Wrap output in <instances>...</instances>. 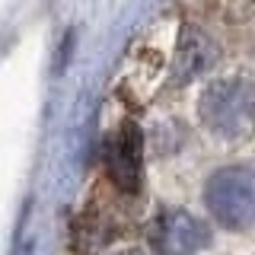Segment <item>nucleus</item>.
I'll list each match as a JSON object with an SVG mask.
<instances>
[{"label":"nucleus","mask_w":255,"mask_h":255,"mask_svg":"<svg viewBox=\"0 0 255 255\" xmlns=\"http://www.w3.org/2000/svg\"><path fill=\"white\" fill-rule=\"evenodd\" d=\"M201 118L220 137H243L255 125V86L249 80H217L201 96Z\"/></svg>","instance_id":"nucleus-1"},{"label":"nucleus","mask_w":255,"mask_h":255,"mask_svg":"<svg viewBox=\"0 0 255 255\" xmlns=\"http://www.w3.org/2000/svg\"><path fill=\"white\" fill-rule=\"evenodd\" d=\"M204 204L230 230H246L255 223V169L227 166L207 179Z\"/></svg>","instance_id":"nucleus-2"},{"label":"nucleus","mask_w":255,"mask_h":255,"mask_svg":"<svg viewBox=\"0 0 255 255\" xmlns=\"http://www.w3.org/2000/svg\"><path fill=\"white\" fill-rule=\"evenodd\" d=\"M211 243V233L201 220L185 211H169L156 223V249L159 255H195Z\"/></svg>","instance_id":"nucleus-3"},{"label":"nucleus","mask_w":255,"mask_h":255,"mask_svg":"<svg viewBox=\"0 0 255 255\" xmlns=\"http://www.w3.org/2000/svg\"><path fill=\"white\" fill-rule=\"evenodd\" d=\"M140 150H143L140 131H137V125L128 122L109 147V172H112V179H115L118 188H125V191L140 188V172H143Z\"/></svg>","instance_id":"nucleus-4"},{"label":"nucleus","mask_w":255,"mask_h":255,"mask_svg":"<svg viewBox=\"0 0 255 255\" xmlns=\"http://www.w3.org/2000/svg\"><path fill=\"white\" fill-rule=\"evenodd\" d=\"M217 64V45L211 42V35H204L201 29L188 26L182 32L179 54H175L172 67V83H188V80L201 77L204 70H211Z\"/></svg>","instance_id":"nucleus-5"},{"label":"nucleus","mask_w":255,"mask_h":255,"mask_svg":"<svg viewBox=\"0 0 255 255\" xmlns=\"http://www.w3.org/2000/svg\"><path fill=\"white\" fill-rule=\"evenodd\" d=\"M70 48H74V29L64 35V42H61V54H58V74L64 67H67V61H70Z\"/></svg>","instance_id":"nucleus-6"}]
</instances>
